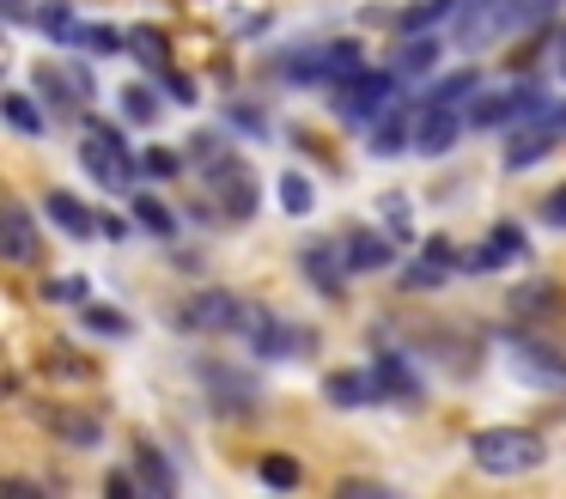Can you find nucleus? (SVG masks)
Returning <instances> with one entry per match:
<instances>
[{
  "label": "nucleus",
  "instance_id": "1",
  "mask_svg": "<svg viewBox=\"0 0 566 499\" xmlns=\"http://www.w3.org/2000/svg\"><path fill=\"white\" fill-rule=\"evenodd\" d=\"M469 462H475L481 475L512 481V475L542 469V462H548V445H542V433H530V426H481V433L469 438Z\"/></svg>",
  "mask_w": 566,
  "mask_h": 499
},
{
  "label": "nucleus",
  "instance_id": "2",
  "mask_svg": "<svg viewBox=\"0 0 566 499\" xmlns=\"http://www.w3.org/2000/svg\"><path fill=\"white\" fill-rule=\"evenodd\" d=\"M232 335H244V353H256V360H293L305 347V329L286 323L274 304H256V299H244V316H238Z\"/></svg>",
  "mask_w": 566,
  "mask_h": 499
},
{
  "label": "nucleus",
  "instance_id": "3",
  "mask_svg": "<svg viewBox=\"0 0 566 499\" xmlns=\"http://www.w3.org/2000/svg\"><path fill=\"white\" fill-rule=\"evenodd\" d=\"M566 141V104H542L536 116H524V128L505 141V170H530L548 146Z\"/></svg>",
  "mask_w": 566,
  "mask_h": 499
},
{
  "label": "nucleus",
  "instance_id": "4",
  "mask_svg": "<svg viewBox=\"0 0 566 499\" xmlns=\"http://www.w3.org/2000/svg\"><path fill=\"white\" fill-rule=\"evenodd\" d=\"M201 177H208V189L220 195V207L232 219L256 214V170H250L244 158H208V165H201Z\"/></svg>",
  "mask_w": 566,
  "mask_h": 499
},
{
  "label": "nucleus",
  "instance_id": "5",
  "mask_svg": "<svg viewBox=\"0 0 566 499\" xmlns=\"http://www.w3.org/2000/svg\"><path fill=\"white\" fill-rule=\"evenodd\" d=\"M542 110V85H512V92H475L469 97V128H505L517 116Z\"/></svg>",
  "mask_w": 566,
  "mask_h": 499
},
{
  "label": "nucleus",
  "instance_id": "6",
  "mask_svg": "<svg viewBox=\"0 0 566 499\" xmlns=\"http://www.w3.org/2000/svg\"><path fill=\"white\" fill-rule=\"evenodd\" d=\"M80 165L98 177V189H128V153H123V141H116V128H98V122H92L86 141H80Z\"/></svg>",
  "mask_w": 566,
  "mask_h": 499
},
{
  "label": "nucleus",
  "instance_id": "7",
  "mask_svg": "<svg viewBox=\"0 0 566 499\" xmlns=\"http://www.w3.org/2000/svg\"><path fill=\"white\" fill-rule=\"evenodd\" d=\"M359 73V43L347 37V43H323V49H305V55L286 61V80H354Z\"/></svg>",
  "mask_w": 566,
  "mask_h": 499
},
{
  "label": "nucleus",
  "instance_id": "8",
  "mask_svg": "<svg viewBox=\"0 0 566 499\" xmlns=\"http://www.w3.org/2000/svg\"><path fill=\"white\" fill-rule=\"evenodd\" d=\"M238 316H244V299H232V292L208 287V292H196V299H184L177 323L196 329V335H226V329H238Z\"/></svg>",
  "mask_w": 566,
  "mask_h": 499
},
{
  "label": "nucleus",
  "instance_id": "9",
  "mask_svg": "<svg viewBox=\"0 0 566 499\" xmlns=\"http://www.w3.org/2000/svg\"><path fill=\"white\" fill-rule=\"evenodd\" d=\"M38 420L50 426L62 445H74V450H98L104 445V420L98 414H86V408H67V402H50V408H38Z\"/></svg>",
  "mask_w": 566,
  "mask_h": 499
},
{
  "label": "nucleus",
  "instance_id": "10",
  "mask_svg": "<svg viewBox=\"0 0 566 499\" xmlns=\"http://www.w3.org/2000/svg\"><path fill=\"white\" fill-rule=\"evenodd\" d=\"M390 92H396L390 73H354V80H342V116L371 122L378 110H390Z\"/></svg>",
  "mask_w": 566,
  "mask_h": 499
},
{
  "label": "nucleus",
  "instance_id": "11",
  "mask_svg": "<svg viewBox=\"0 0 566 499\" xmlns=\"http://www.w3.org/2000/svg\"><path fill=\"white\" fill-rule=\"evenodd\" d=\"M469 128V110H457V104H427L420 110V128H415V146L427 158H439V153H451L457 146V134Z\"/></svg>",
  "mask_w": 566,
  "mask_h": 499
},
{
  "label": "nucleus",
  "instance_id": "12",
  "mask_svg": "<svg viewBox=\"0 0 566 499\" xmlns=\"http://www.w3.org/2000/svg\"><path fill=\"white\" fill-rule=\"evenodd\" d=\"M0 256H7L13 268H31L43 256V238H38L31 207H7V219H0Z\"/></svg>",
  "mask_w": 566,
  "mask_h": 499
},
{
  "label": "nucleus",
  "instance_id": "13",
  "mask_svg": "<svg viewBox=\"0 0 566 499\" xmlns=\"http://www.w3.org/2000/svg\"><path fill=\"white\" fill-rule=\"evenodd\" d=\"M524 256V231L517 226H493L488 238L475 243V256H463V268L469 274H488V268H505V262H517Z\"/></svg>",
  "mask_w": 566,
  "mask_h": 499
},
{
  "label": "nucleus",
  "instance_id": "14",
  "mask_svg": "<svg viewBox=\"0 0 566 499\" xmlns=\"http://www.w3.org/2000/svg\"><path fill=\"white\" fill-rule=\"evenodd\" d=\"M323 396H329L335 408H371L384 389H378V372H329L323 377Z\"/></svg>",
  "mask_w": 566,
  "mask_h": 499
},
{
  "label": "nucleus",
  "instance_id": "15",
  "mask_svg": "<svg viewBox=\"0 0 566 499\" xmlns=\"http://www.w3.org/2000/svg\"><path fill=\"white\" fill-rule=\"evenodd\" d=\"M298 268L311 274V287H317V292H329V299H335V292L347 287V268H354V262H342V256H335L329 243H311V250L298 256Z\"/></svg>",
  "mask_w": 566,
  "mask_h": 499
},
{
  "label": "nucleus",
  "instance_id": "16",
  "mask_svg": "<svg viewBox=\"0 0 566 499\" xmlns=\"http://www.w3.org/2000/svg\"><path fill=\"white\" fill-rule=\"evenodd\" d=\"M50 219L55 226L67 231V238H98V214H86V201H80V195H67V189H50Z\"/></svg>",
  "mask_w": 566,
  "mask_h": 499
},
{
  "label": "nucleus",
  "instance_id": "17",
  "mask_svg": "<svg viewBox=\"0 0 566 499\" xmlns=\"http://www.w3.org/2000/svg\"><path fill=\"white\" fill-rule=\"evenodd\" d=\"M371 372H378V389H384V396L420 402V377H415V365H408L402 353H378V360H371Z\"/></svg>",
  "mask_w": 566,
  "mask_h": 499
},
{
  "label": "nucleus",
  "instance_id": "18",
  "mask_svg": "<svg viewBox=\"0 0 566 499\" xmlns=\"http://www.w3.org/2000/svg\"><path fill=\"white\" fill-rule=\"evenodd\" d=\"M451 268H463L457 262V250H451V238H427V250H420V262L408 268V287H439L444 274H451Z\"/></svg>",
  "mask_w": 566,
  "mask_h": 499
},
{
  "label": "nucleus",
  "instance_id": "19",
  "mask_svg": "<svg viewBox=\"0 0 566 499\" xmlns=\"http://www.w3.org/2000/svg\"><path fill=\"white\" fill-rule=\"evenodd\" d=\"M390 256H396V238H384V231H354V238H347L354 274H378V268H390Z\"/></svg>",
  "mask_w": 566,
  "mask_h": 499
},
{
  "label": "nucleus",
  "instance_id": "20",
  "mask_svg": "<svg viewBox=\"0 0 566 499\" xmlns=\"http://www.w3.org/2000/svg\"><path fill=\"white\" fill-rule=\"evenodd\" d=\"M135 475H140V487H147L153 499H171V493H177V475H171V462H165V450H153L147 438L135 445Z\"/></svg>",
  "mask_w": 566,
  "mask_h": 499
},
{
  "label": "nucleus",
  "instance_id": "21",
  "mask_svg": "<svg viewBox=\"0 0 566 499\" xmlns=\"http://www.w3.org/2000/svg\"><path fill=\"white\" fill-rule=\"evenodd\" d=\"M38 24H43V37H55V43H80V24H74V7H67V0H43Z\"/></svg>",
  "mask_w": 566,
  "mask_h": 499
},
{
  "label": "nucleus",
  "instance_id": "22",
  "mask_svg": "<svg viewBox=\"0 0 566 499\" xmlns=\"http://www.w3.org/2000/svg\"><path fill=\"white\" fill-rule=\"evenodd\" d=\"M396 146H408V110H390V116L371 128V153H396Z\"/></svg>",
  "mask_w": 566,
  "mask_h": 499
},
{
  "label": "nucleus",
  "instance_id": "23",
  "mask_svg": "<svg viewBox=\"0 0 566 499\" xmlns=\"http://www.w3.org/2000/svg\"><path fill=\"white\" fill-rule=\"evenodd\" d=\"M554 299H560V287L536 280V287H517V292H512V311H517V316H536V311H554Z\"/></svg>",
  "mask_w": 566,
  "mask_h": 499
},
{
  "label": "nucleus",
  "instance_id": "24",
  "mask_svg": "<svg viewBox=\"0 0 566 499\" xmlns=\"http://www.w3.org/2000/svg\"><path fill=\"white\" fill-rule=\"evenodd\" d=\"M256 475H262V487H281V493H293V487L305 481V469H298L293 457H262Z\"/></svg>",
  "mask_w": 566,
  "mask_h": 499
},
{
  "label": "nucleus",
  "instance_id": "25",
  "mask_svg": "<svg viewBox=\"0 0 566 499\" xmlns=\"http://www.w3.org/2000/svg\"><path fill=\"white\" fill-rule=\"evenodd\" d=\"M0 110H7V122H13L19 134H43V116H38V104H31L25 92H7V104H0Z\"/></svg>",
  "mask_w": 566,
  "mask_h": 499
},
{
  "label": "nucleus",
  "instance_id": "26",
  "mask_svg": "<svg viewBox=\"0 0 566 499\" xmlns=\"http://www.w3.org/2000/svg\"><path fill=\"white\" fill-rule=\"evenodd\" d=\"M43 372H50V377H92L98 365L74 360V347H50V353H43Z\"/></svg>",
  "mask_w": 566,
  "mask_h": 499
},
{
  "label": "nucleus",
  "instance_id": "27",
  "mask_svg": "<svg viewBox=\"0 0 566 499\" xmlns=\"http://www.w3.org/2000/svg\"><path fill=\"white\" fill-rule=\"evenodd\" d=\"M311 201H317V195H311V177L286 170V177H281V207H286V214H311Z\"/></svg>",
  "mask_w": 566,
  "mask_h": 499
},
{
  "label": "nucleus",
  "instance_id": "28",
  "mask_svg": "<svg viewBox=\"0 0 566 499\" xmlns=\"http://www.w3.org/2000/svg\"><path fill=\"white\" fill-rule=\"evenodd\" d=\"M135 219L147 231H159V238H171V231H177V219L165 214V201H153V195H140V201H135Z\"/></svg>",
  "mask_w": 566,
  "mask_h": 499
},
{
  "label": "nucleus",
  "instance_id": "29",
  "mask_svg": "<svg viewBox=\"0 0 566 499\" xmlns=\"http://www.w3.org/2000/svg\"><path fill=\"white\" fill-rule=\"evenodd\" d=\"M475 85H481L475 73H451V80H444L439 92L427 97V104H469V97H475Z\"/></svg>",
  "mask_w": 566,
  "mask_h": 499
},
{
  "label": "nucleus",
  "instance_id": "30",
  "mask_svg": "<svg viewBox=\"0 0 566 499\" xmlns=\"http://www.w3.org/2000/svg\"><path fill=\"white\" fill-rule=\"evenodd\" d=\"M123 104H128V116H135V122H153V116H159V97H153L147 85H128Z\"/></svg>",
  "mask_w": 566,
  "mask_h": 499
},
{
  "label": "nucleus",
  "instance_id": "31",
  "mask_svg": "<svg viewBox=\"0 0 566 499\" xmlns=\"http://www.w3.org/2000/svg\"><path fill=\"white\" fill-rule=\"evenodd\" d=\"M128 43H135L140 55H153V67H165V61H171V43H165V31H135Z\"/></svg>",
  "mask_w": 566,
  "mask_h": 499
},
{
  "label": "nucleus",
  "instance_id": "32",
  "mask_svg": "<svg viewBox=\"0 0 566 499\" xmlns=\"http://www.w3.org/2000/svg\"><path fill=\"white\" fill-rule=\"evenodd\" d=\"M80 316H86V329H98V335H128V323H123L116 311H98V304H86Z\"/></svg>",
  "mask_w": 566,
  "mask_h": 499
},
{
  "label": "nucleus",
  "instance_id": "33",
  "mask_svg": "<svg viewBox=\"0 0 566 499\" xmlns=\"http://www.w3.org/2000/svg\"><path fill=\"white\" fill-rule=\"evenodd\" d=\"M542 226L566 231V183H560V189H548V195H542Z\"/></svg>",
  "mask_w": 566,
  "mask_h": 499
},
{
  "label": "nucleus",
  "instance_id": "34",
  "mask_svg": "<svg viewBox=\"0 0 566 499\" xmlns=\"http://www.w3.org/2000/svg\"><path fill=\"white\" fill-rule=\"evenodd\" d=\"M432 55H439V43H432V37H420V43H408V55H402V73H420V67H432Z\"/></svg>",
  "mask_w": 566,
  "mask_h": 499
},
{
  "label": "nucleus",
  "instance_id": "35",
  "mask_svg": "<svg viewBox=\"0 0 566 499\" xmlns=\"http://www.w3.org/2000/svg\"><path fill=\"white\" fill-rule=\"evenodd\" d=\"M140 165H147L153 177H177V153H171V146H147V158H140Z\"/></svg>",
  "mask_w": 566,
  "mask_h": 499
},
{
  "label": "nucleus",
  "instance_id": "36",
  "mask_svg": "<svg viewBox=\"0 0 566 499\" xmlns=\"http://www.w3.org/2000/svg\"><path fill=\"white\" fill-rule=\"evenodd\" d=\"M43 299H86V280H50Z\"/></svg>",
  "mask_w": 566,
  "mask_h": 499
},
{
  "label": "nucleus",
  "instance_id": "37",
  "mask_svg": "<svg viewBox=\"0 0 566 499\" xmlns=\"http://www.w3.org/2000/svg\"><path fill=\"white\" fill-rule=\"evenodd\" d=\"M390 207V238H408V201L396 195V201H384Z\"/></svg>",
  "mask_w": 566,
  "mask_h": 499
},
{
  "label": "nucleus",
  "instance_id": "38",
  "mask_svg": "<svg viewBox=\"0 0 566 499\" xmlns=\"http://www.w3.org/2000/svg\"><path fill=\"white\" fill-rule=\"evenodd\" d=\"M0 12H7V24H25L31 19V0H0Z\"/></svg>",
  "mask_w": 566,
  "mask_h": 499
},
{
  "label": "nucleus",
  "instance_id": "39",
  "mask_svg": "<svg viewBox=\"0 0 566 499\" xmlns=\"http://www.w3.org/2000/svg\"><path fill=\"white\" fill-rule=\"evenodd\" d=\"M104 487H111L116 499H128V493H135V475H123V469H116V475H111V481H104Z\"/></svg>",
  "mask_w": 566,
  "mask_h": 499
},
{
  "label": "nucleus",
  "instance_id": "40",
  "mask_svg": "<svg viewBox=\"0 0 566 499\" xmlns=\"http://www.w3.org/2000/svg\"><path fill=\"white\" fill-rule=\"evenodd\" d=\"M554 67H560V80H566V24L554 31Z\"/></svg>",
  "mask_w": 566,
  "mask_h": 499
}]
</instances>
